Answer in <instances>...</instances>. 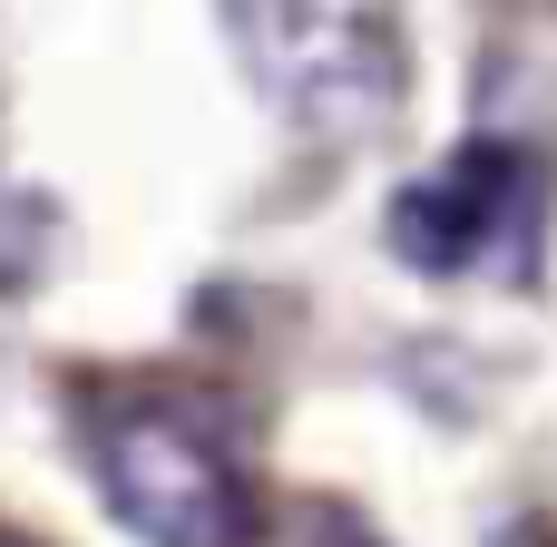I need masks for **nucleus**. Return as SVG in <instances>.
Returning <instances> with one entry per match:
<instances>
[{"instance_id": "nucleus-2", "label": "nucleus", "mask_w": 557, "mask_h": 547, "mask_svg": "<svg viewBox=\"0 0 557 547\" xmlns=\"http://www.w3.org/2000/svg\"><path fill=\"white\" fill-rule=\"evenodd\" d=\"M245 69L313 137H372L411 88V39L392 0H235Z\"/></svg>"}, {"instance_id": "nucleus-3", "label": "nucleus", "mask_w": 557, "mask_h": 547, "mask_svg": "<svg viewBox=\"0 0 557 547\" xmlns=\"http://www.w3.org/2000/svg\"><path fill=\"white\" fill-rule=\"evenodd\" d=\"M539 235H548V166L509 137H470L392 196V254L421 274H529Z\"/></svg>"}, {"instance_id": "nucleus-1", "label": "nucleus", "mask_w": 557, "mask_h": 547, "mask_svg": "<svg viewBox=\"0 0 557 547\" xmlns=\"http://www.w3.org/2000/svg\"><path fill=\"white\" fill-rule=\"evenodd\" d=\"M78 440H88L98 499L137 547H255V480L206 401L117 382L78 401Z\"/></svg>"}, {"instance_id": "nucleus-5", "label": "nucleus", "mask_w": 557, "mask_h": 547, "mask_svg": "<svg viewBox=\"0 0 557 547\" xmlns=\"http://www.w3.org/2000/svg\"><path fill=\"white\" fill-rule=\"evenodd\" d=\"M0 547H29V538H10V529H0Z\"/></svg>"}, {"instance_id": "nucleus-4", "label": "nucleus", "mask_w": 557, "mask_h": 547, "mask_svg": "<svg viewBox=\"0 0 557 547\" xmlns=\"http://www.w3.org/2000/svg\"><path fill=\"white\" fill-rule=\"evenodd\" d=\"M304 547H392V538H382V529H362L352 509H313V519H304Z\"/></svg>"}]
</instances>
